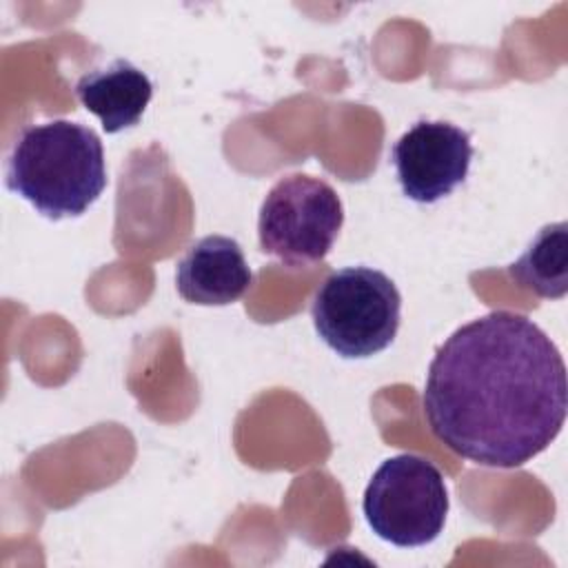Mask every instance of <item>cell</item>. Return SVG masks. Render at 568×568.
<instances>
[{
  "mask_svg": "<svg viewBox=\"0 0 568 568\" xmlns=\"http://www.w3.org/2000/svg\"><path fill=\"white\" fill-rule=\"evenodd\" d=\"M422 406L430 433L455 455L517 468L544 453L566 422V364L532 320L493 311L437 348Z\"/></svg>",
  "mask_w": 568,
  "mask_h": 568,
  "instance_id": "cell-1",
  "label": "cell"
},
{
  "mask_svg": "<svg viewBox=\"0 0 568 568\" xmlns=\"http://www.w3.org/2000/svg\"><path fill=\"white\" fill-rule=\"evenodd\" d=\"M4 182L49 220L78 217L106 186L102 142L71 120L29 124L7 155Z\"/></svg>",
  "mask_w": 568,
  "mask_h": 568,
  "instance_id": "cell-2",
  "label": "cell"
},
{
  "mask_svg": "<svg viewBox=\"0 0 568 568\" xmlns=\"http://www.w3.org/2000/svg\"><path fill=\"white\" fill-rule=\"evenodd\" d=\"M311 315L328 348L342 357L362 359L388 348L395 339L402 295L386 273L346 266L320 284Z\"/></svg>",
  "mask_w": 568,
  "mask_h": 568,
  "instance_id": "cell-3",
  "label": "cell"
},
{
  "mask_svg": "<svg viewBox=\"0 0 568 568\" xmlns=\"http://www.w3.org/2000/svg\"><path fill=\"white\" fill-rule=\"evenodd\" d=\"M362 510L373 532L399 548L426 546L442 532L448 488L442 470L422 455L388 457L373 473Z\"/></svg>",
  "mask_w": 568,
  "mask_h": 568,
  "instance_id": "cell-4",
  "label": "cell"
},
{
  "mask_svg": "<svg viewBox=\"0 0 568 568\" xmlns=\"http://www.w3.org/2000/svg\"><path fill=\"white\" fill-rule=\"evenodd\" d=\"M342 224V200L326 180L286 175L260 206V248L286 266L315 264L331 253Z\"/></svg>",
  "mask_w": 568,
  "mask_h": 568,
  "instance_id": "cell-5",
  "label": "cell"
},
{
  "mask_svg": "<svg viewBox=\"0 0 568 568\" xmlns=\"http://www.w3.org/2000/svg\"><path fill=\"white\" fill-rule=\"evenodd\" d=\"M390 160L402 193L433 204L466 180L473 160L470 133L444 120H419L393 144Z\"/></svg>",
  "mask_w": 568,
  "mask_h": 568,
  "instance_id": "cell-6",
  "label": "cell"
},
{
  "mask_svg": "<svg viewBox=\"0 0 568 568\" xmlns=\"http://www.w3.org/2000/svg\"><path fill=\"white\" fill-rule=\"evenodd\" d=\"M253 273L242 246L226 235H206L189 246L175 268L178 293L202 306L237 302L251 286Z\"/></svg>",
  "mask_w": 568,
  "mask_h": 568,
  "instance_id": "cell-7",
  "label": "cell"
},
{
  "mask_svg": "<svg viewBox=\"0 0 568 568\" xmlns=\"http://www.w3.org/2000/svg\"><path fill=\"white\" fill-rule=\"evenodd\" d=\"M75 95L102 122L106 133H118L140 122L153 98V84L142 69L118 58L80 75Z\"/></svg>",
  "mask_w": 568,
  "mask_h": 568,
  "instance_id": "cell-8",
  "label": "cell"
},
{
  "mask_svg": "<svg viewBox=\"0 0 568 568\" xmlns=\"http://www.w3.org/2000/svg\"><path fill=\"white\" fill-rule=\"evenodd\" d=\"M508 273L535 295L561 300L568 293V224L555 222L539 229Z\"/></svg>",
  "mask_w": 568,
  "mask_h": 568,
  "instance_id": "cell-9",
  "label": "cell"
}]
</instances>
